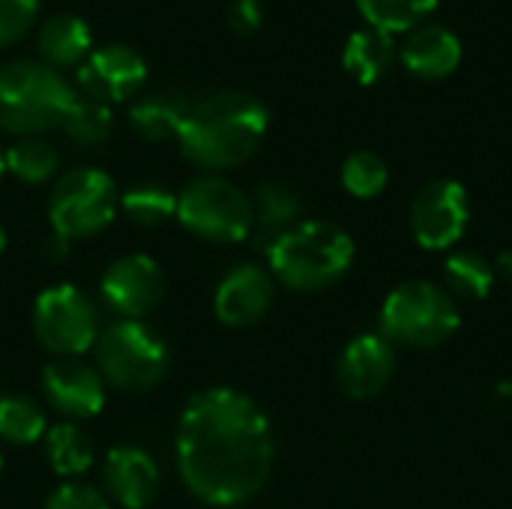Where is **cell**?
I'll return each mask as SVG.
<instances>
[{
  "mask_svg": "<svg viewBox=\"0 0 512 509\" xmlns=\"http://www.w3.org/2000/svg\"><path fill=\"white\" fill-rule=\"evenodd\" d=\"M276 459L267 414L243 393L213 387L198 393L177 426V471L186 489L210 507L252 501Z\"/></svg>",
  "mask_w": 512,
  "mask_h": 509,
  "instance_id": "6da1fadb",
  "label": "cell"
},
{
  "mask_svg": "<svg viewBox=\"0 0 512 509\" xmlns=\"http://www.w3.org/2000/svg\"><path fill=\"white\" fill-rule=\"evenodd\" d=\"M267 126L270 111L261 99L243 90H216L189 105L177 141L192 165L216 174L252 159Z\"/></svg>",
  "mask_w": 512,
  "mask_h": 509,
  "instance_id": "7a4b0ae2",
  "label": "cell"
},
{
  "mask_svg": "<svg viewBox=\"0 0 512 509\" xmlns=\"http://www.w3.org/2000/svg\"><path fill=\"white\" fill-rule=\"evenodd\" d=\"M273 276L300 294H318L333 288L354 264V240L345 228L309 219L291 228L270 252Z\"/></svg>",
  "mask_w": 512,
  "mask_h": 509,
  "instance_id": "3957f363",
  "label": "cell"
},
{
  "mask_svg": "<svg viewBox=\"0 0 512 509\" xmlns=\"http://www.w3.org/2000/svg\"><path fill=\"white\" fill-rule=\"evenodd\" d=\"M72 102V84L45 60L18 57L0 66V129L21 138L39 135L63 126Z\"/></svg>",
  "mask_w": 512,
  "mask_h": 509,
  "instance_id": "277c9868",
  "label": "cell"
},
{
  "mask_svg": "<svg viewBox=\"0 0 512 509\" xmlns=\"http://www.w3.org/2000/svg\"><path fill=\"white\" fill-rule=\"evenodd\" d=\"M462 324L459 303L444 291V285L414 279L390 291L381 306V336L390 345L405 348H438Z\"/></svg>",
  "mask_w": 512,
  "mask_h": 509,
  "instance_id": "5b68a950",
  "label": "cell"
},
{
  "mask_svg": "<svg viewBox=\"0 0 512 509\" xmlns=\"http://www.w3.org/2000/svg\"><path fill=\"white\" fill-rule=\"evenodd\" d=\"M168 345L144 321H117L96 339V363L102 381L141 393L168 375Z\"/></svg>",
  "mask_w": 512,
  "mask_h": 509,
  "instance_id": "8992f818",
  "label": "cell"
},
{
  "mask_svg": "<svg viewBox=\"0 0 512 509\" xmlns=\"http://www.w3.org/2000/svg\"><path fill=\"white\" fill-rule=\"evenodd\" d=\"M177 219L207 243H240L252 234V198L237 183L204 174L177 195Z\"/></svg>",
  "mask_w": 512,
  "mask_h": 509,
  "instance_id": "52a82bcc",
  "label": "cell"
},
{
  "mask_svg": "<svg viewBox=\"0 0 512 509\" xmlns=\"http://www.w3.org/2000/svg\"><path fill=\"white\" fill-rule=\"evenodd\" d=\"M120 195L114 180L99 168H75L63 174L48 198V219L63 240H84L111 225Z\"/></svg>",
  "mask_w": 512,
  "mask_h": 509,
  "instance_id": "ba28073f",
  "label": "cell"
},
{
  "mask_svg": "<svg viewBox=\"0 0 512 509\" xmlns=\"http://www.w3.org/2000/svg\"><path fill=\"white\" fill-rule=\"evenodd\" d=\"M96 309L75 285H54L36 297L33 333L57 357H78L96 345Z\"/></svg>",
  "mask_w": 512,
  "mask_h": 509,
  "instance_id": "9c48e42d",
  "label": "cell"
},
{
  "mask_svg": "<svg viewBox=\"0 0 512 509\" xmlns=\"http://www.w3.org/2000/svg\"><path fill=\"white\" fill-rule=\"evenodd\" d=\"M471 201L459 180H432L411 201V234L429 252H444L456 246L468 228Z\"/></svg>",
  "mask_w": 512,
  "mask_h": 509,
  "instance_id": "30bf717a",
  "label": "cell"
},
{
  "mask_svg": "<svg viewBox=\"0 0 512 509\" xmlns=\"http://www.w3.org/2000/svg\"><path fill=\"white\" fill-rule=\"evenodd\" d=\"M99 294L111 312L123 315L126 321H138L162 303L165 273L147 255H126L102 273Z\"/></svg>",
  "mask_w": 512,
  "mask_h": 509,
  "instance_id": "8fae6325",
  "label": "cell"
},
{
  "mask_svg": "<svg viewBox=\"0 0 512 509\" xmlns=\"http://www.w3.org/2000/svg\"><path fill=\"white\" fill-rule=\"evenodd\" d=\"M147 78V60L138 54V48L126 42H105L96 45L87 60L78 66V87L84 96L99 99L105 105L123 102Z\"/></svg>",
  "mask_w": 512,
  "mask_h": 509,
  "instance_id": "7c38bea8",
  "label": "cell"
},
{
  "mask_svg": "<svg viewBox=\"0 0 512 509\" xmlns=\"http://www.w3.org/2000/svg\"><path fill=\"white\" fill-rule=\"evenodd\" d=\"M42 390L48 405L60 417H69V423L96 417L105 408V381L99 369L75 357H60L48 363L42 372Z\"/></svg>",
  "mask_w": 512,
  "mask_h": 509,
  "instance_id": "4fadbf2b",
  "label": "cell"
},
{
  "mask_svg": "<svg viewBox=\"0 0 512 509\" xmlns=\"http://www.w3.org/2000/svg\"><path fill=\"white\" fill-rule=\"evenodd\" d=\"M396 375V345L381 333H363L348 342L336 363V381L351 399H375Z\"/></svg>",
  "mask_w": 512,
  "mask_h": 509,
  "instance_id": "5bb4252c",
  "label": "cell"
},
{
  "mask_svg": "<svg viewBox=\"0 0 512 509\" xmlns=\"http://www.w3.org/2000/svg\"><path fill=\"white\" fill-rule=\"evenodd\" d=\"M273 276L258 264H237L222 276L213 306L216 318L228 327L258 324L273 306Z\"/></svg>",
  "mask_w": 512,
  "mask_h": 509,
  "instance_id": "9a60e30c",
  "label": "cell"
},
{
  "mask_svg": "<svg viewBox=\"0 0 512 509\" xmlns=\"http://www.w3.org/2000/svg\"><path fill=\"white\" fill-rule=\"evenodd\" d=\"M462 39L435 21H426L414 30L405 33V39L399 42V63L423 81H441L450 78L459 63H462Z\"/></svg>",
  "mask_w": 512,
  "mask_h": 509,
  "instance_id": "2e32d148",
  "label": "cell"
},
{
  "mask_svg": "<svg viewBox=\"0 0 512 509\" xmlns=\"http://www.w3.org/2000/svg\"><path fill=\"white\" fill-rule=\"evenodd\" d=\"M108 495L126 509H144L159 492V468L138 447H117L102 465Z\"/></svg>",
  "mask_w": 512,
  "mask_h": 509,
  "instance_id": "e0dca14e",
  "label": "cell"
},
{
  "mask_svg": "<svg viewBox=\"0 0 512 509\" xmlns=\"http://www.w3.org/2000/svg\"><path fill=\"white\" fill-rule=\"evenodd\" d=\"M300 216L303 201L291 186L279 180L261 183L252 198V246L258 252H270L291 228L300 225Z\"/></svg>",
  "mask_w": 512,
  "mask_h": 509,
  "instance_id": "ac0fdd59",
  "label": "cell"
},
{
  "mask_svg": "<svg viewBox=\"0 0 512 509\" xmlns=\"http://www.w3.org/2000/svg\"><path fill=\"white\" fill-rule=\"evenodd\" d=\"M36 48L42 60L54 69L81 66L87 54L93 51V30L75 12H57L42 21L36 33Z\"/></svg>",
  "mask_w": 512,
  "mask_h": 509,
  "instance_id": "d6986e66",
  "label": "cell"
},
{
  "mask_svg": "<svg viewBox=\"0 0 512 509\" xmlns=\"http://www.w3.org/2000/svg\"><path fill=\"white\" fill-rule=\"evenodd\" d=\"M399 60V45L396 36L375 30V27H360L348 36L342 48V66L357 84H378Z\"/></svg>",
  "mask_w": 512,
  "mask_h": 509,
  "instance_id": "ffe728a7",
  "label": "cell"
},
{
  "mask_svg": "<svg viewBox=\"0 0 512 509\" xmlns=\"http://www.w3.org/2000/svg\"><path fill=\"white\" fill-rule=\"evenodd\" d=\"M189 105L192 102L183 93H147L129 108V123L147 141H168L180 135Z\"/></svg>",
  "mask_w": 512,
  "mask_h": 509,
  "instance_id": "44dd1931",
  "label": "cell"
},
{
  "mask_svg": "<svg viewBox=\"0 0 512 509\" xmlns=\"http://www.w3.org/2000/svg\"><path fill=\"white\" fill-rule=\"evenodd\" d=\"M498 270L480 252H453L444 264V291L453 300H486L495 288Z\"/></svg>",
  "mask_w": 512,
  "mask_h": 509,
  "instance_id": "7402d4cb",
  "label": "cell"
},
{
  "mask_svg": "<svg viewBox=\"0 0 512 509\" xmlns=\"http://www.w3.org/2000/svg\"><path fill=\"white\" fill-rule=\"evenodd\" d=\"M366 27L384 30L390 36H405L408 30L426 24V18L438 9L441 0H354Z\"/></svg>",
  "mask_w": 512,
  "mask_h": 509,
  "instance_id": "603a6c76",
  "label": "cell"
},
{
  "mask_svg": "<svg viewBox=\"0 0 512 509\" xmlns=\"http://www.w3.org/2000/svg\"><path fill=\"white\" fill-rule=\"evenodd\" d=\"M45 453L60 477H81L93 465V444L87 432L75 423H57L54 429H48Z\"/></svg>",
  "mask_w": 512,
  "mask_h": 509,
  "instance_id": "cb8c5ba5",
  "label": "cell"
},
{
  "mask_svg": "<svg viewBox=\"0 0 512 509\" xmlns=\"http://www.w3.org/2000/svg\"><path fill=\"white\" fill-rule=\"evenodd\" d=\"M3 156H6V171L15 180L30 183V186H39V183L51 180L57 174V165H60L57 150L45 138H36V135L18 138Z\"/></svg>",
  "mask_w": 512,
  "mask_h": 509,
  "instance_id": "d4e9b609",
  "label": "cell"
},
{
  "mask_svg": "<svg viewBox=\"0 0 512 509\" xmlns=\"http://www.w3.org/2000/svg\"><path fill=\"white\" fill-rule=\"evenodd\" d=\"M120 210L141 228H156L177 216V195L159 183H138L120 195Z\"/></svg>",
  "mask_w": 512,
  "mask_h": 509,
  "instance_id": "484cf974",
  "label": "cell"
},
{
  "mask_svg": "<svg viewBox=\"0 0 512 509\" xmlns=\"http://www.w3.org/2000/svg\"><path fill=\"white\" fill-rule=\"evenodd\" d=\"M63 129L66 135L81 144V147H96L102 144L111 129H114V114H111V105L99 102V99H90V96H75L72 108L66 111L63 117Z\"/></svg>",
  "mask_w": 512,
  "mask_h": 509,
  "instance_id": "4316f807",
  "label": "cell"
},
{
  "mask_svg": "<svg viewBox=\"0 0 512 509\" xmlns=\"http://www.w3.org/2000/svg\"><path fill=\"white\" fill-rule=\"evenodd\" d=\"M387 180H390V168L372 150H357L342 162V186L348 189V195L360 201L378 198L387 189Z\"/></svg>",
  "mask_w": 512,
  "mask_h": 509,
  "instance_id": "83f0119b",
  "label": "cell"
},
{
  "mask_svg": "<svg viewBox=\"0 0 512 509\" xmlns=\"http://www.w3.org/2000/svg\"><path fill=\"white\" fill-rule=\"evenodd\" d=\"M45 435V414L24 396L0 399V438L9 444H36Z\"/></svg>",
  "mask_w": 512,
  "mask_h": 509,
  "instance_id": "f1b7e54d",
  "label": "cell"
},
{
  "mask_svg": "<svg viewBox=\"0 0 512 509\" xmlns=\"http://www.w3.org/2000/svg\"><path fill=\"white\" fill-rule=\"evenodd\" d=\"M39 15V0H0V45L21 39Z\"/></svg>",
  "mask_w": 512,
  "mask_h": 509,
  "instance_id": "f546056e",
  "label": "cell"
},
{
  "mask_svg": "<svg viewBox=\"0 0 512 509\" xmlns=\"http://www.w3.org/2000/svg\"><path fill=\"white\" fill-rule=\"evenodd\" d=\"M45 509H111L105 495L87 483H66L60 486L51 498Z\"/></svg>",
  "mask_w": 512,
  "mask_h": 509,
  "instance_id": "4dcf8cb0",
  "label": "cell"
},
{
  "mask_svg": "<svg viewBox=\"0 0 512 509\" xmlns=\"http://www.w3.org/2000/svg\"><path fill=\"white\" fill-rule=\"evenodd\" d=\"M228 24H231V30H237L243 36L255 33L264 24L261 3L258 0H231L228 3Z\"/></svg>",
  "mask_w": 512,
  "mask_h": 509,
  "instance_id": "1f68e13d",
  "label": "cell"
},
{
  "mask_svg": "<svg viewBox=\"0 0 512 509\" xmlns=\"http://www.w3.org/2000/svg\"><path fill=\"white\" fill-rule=\"evenodd\" d=\"M42 252H45V258H48V261H63V258L69 255V240H63V237H57V234H54V237L45 243V249H42Z\"/></svg>",
  "mask_w": 512,
  "mask_h": 509,
  "instance_id": "d6a6232c",
  "label": "cell"
},
{
  "mask_svg": "<svg viewBox=\"0 0 512 509\" xmlns=\"http://www.w3.org/2000/svg\"><path fill=\"white\" fill-rule=\"evenodd\" d=\"M3 249H6V231L0 228V252H3Z\"/></svg>",
  "mask_w": 512,
  "mask_h": 509,
  "instance_id": "836d02e7",
  "label": "cell"
},
{
  "mask_svg": "<svg viewBox=\"0 0 512 509\" xmlns=\"http://www.w3.org/2000/svg\"><path fill=\"white\" fill-rule=\"evenodd\" d=\"M3 171H6V156H3V150H0V177H3Z\"/></svg>",
  "mask_w": 512,
  "mask_h": 509,
  "instance_id": "e575fe53",
  "label": "cell"
},
{
  "mask_svg": "<svg viewBox=\"0 0 512 509\" xmlns=\"http://www.w3.org/2000/svg\"><path fill=\"white\" fill-rule=\"evenodd\" d=\"M0 471H3V456H0Z\"/></svg>",
  "mask_w": 512,
  "mask_h": 509,
  "instance_id": "d590c367",
  "label": "cell"
}]
</instances>
